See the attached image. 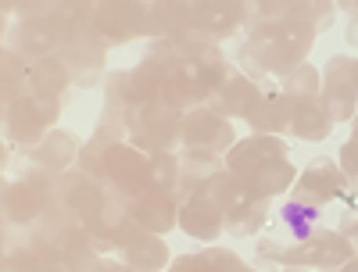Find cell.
<instances>
[{
  "instance_id": "8992f818",
  "label": "cell",
  "mask_w": 358,
  "mask_h": 272,
  "mask_svg": "<svg viewBox=\"0 0 358 272\" xmlns=\"http://www.w3.org/2000/svg\"><path fill=\"white\" fill-rule=\"evenodd\" d=\"M290 201L308 204V208H315V211L330 208V204H344V201H348V179H344L341 165L330 162V158L308 162V169L301 172V179L294 183Z\"/></svg>"
},
{
  "instance_id": "484cf974",
  "label": "cell",
  "mask_w": 358,
  "mask_h": 272,
  "mask_svg": "<svg viewBox=\"0 0 358 272\" xmlns=\"http://www.w3.org/2000/svg\"><path fill=\"white\" fill-rule=\"evenodd\" d=\"M201 262L208 272H255L241 255H233L229 248H204L201 251Z\"/></svg>"
},
{
  "instance_id": "7c38bea8",
  "label": "cell",
  "mask_w": 358,
  "mask_h": 272,
  "mask_svg": "<svg viewBox=\"0 0 358 272\" xmlns=\"http://www.w3.org/2000/svg\"><path fill=\"white\" fill-rule=\"evenodd\" d=\"M287 158V143L280 136H265V133H255L241 143H233L229 147V155H226V169L233 176H241V179H251L255 172L268 169V165H276Z\"/></svg>"
},
{
  "instance_id": "f1b7e54d",
  "label": "cell",
  "mask_w": 358,
  "mask_h": 272,
  "mask_svg": "<svg viewBox=\"0 0 358 272\" xmlns=\"http://www.w3.org/2000/svg\"><path fill=\"white\" fill-rule=\"evenodd\" d=\"M341 233L351 240V248L358 251V211H348V215H344V222H341Z\"/></svg>"
},
{
  "instance_id": "8fae6325",
  "label": "cell",
  "mask_w": 358,
  "mask_h": 272,
  "mask_svg": "<svg viewBox=\"0 0 358 272\" xmlns=\"http://www.w3.org/2000/svg\"><path fill=\"white\" fill-rule=\"evenodd\" d=\"M62 36H65V18L62 15L25 18L11 29V50L36 65V62H43V57H50L54 47H62Z\"/></svg>"
},
{
  "instance_id": "ac0fdd59",
  "label": "cell",
  "mask_w": 358,
  "mask_h": 272,
  "mask_svg": "<svg viewBox=\"0 0 358 272\" xmlns=\"http://www.w3.org/2000/svg\"><path fill=\"white\" fill-rule=\"evenodd\" d=\"M79 140H76V133H65V129H54L40 147H33L29 150V158H36V165H43V169H50V172H65L72 162H79Z\"/></svg>"
},
{
  "instance_id": "4dcf8cb0",
  "label": "cell",
  "mask_w": 358,
  "mask_h": 272,
  "mask_svg": "<svg viewBox=\"0 0 358 272\" xmlns=\"http://www.w3.org/2000/svg\"><path fill=\"white\" fill-rule=\"evenodd\" d=\"M351 79H355V90H358V62H351Z\"/></svg>"
},
{
  "instance_id": "7a4b0ae2",
  "label": "cell",
  "mask_w": 358,
  "mask_h": 272,
  "mask_svg": "<svg viewBox=\"0 0 358 272\" xmlns=\"http://www.w3.org/2000/svg\"><path fill=\"white\" fill-rule=\"evenodd\" d=\"M258 251L273 262L283 265H301V269H341L348 258H355L351 240L341 229H312L305 240H294V244H273V240H262Z\"/></svg>"
},
{
  "instance_id": "4316f807",
  "label": "cell",
  "mask_w": 358,
  "mask_h": 272,
  "mask_svg": "<svg viewBox=\"0 0 358 272\" xmlns=\"http://www.w3.org/2000/svg\"><path fill=\"white\" fill-rule=\"evenodd\" d=\"M337 165H341L344 179H355V183H358V143H355V140H348V143L341 147Z\"/></svg>"
},
{
  "instance_id": "44dd1931",
  "label": "cell",
  "mask_w": 358,
  "mask_h": 272,
  "mask_svg": "<svg viewBox=\"0 0 358 272\" xmlns=\"http://www.w3.org/2000/svg\"><path fill=\"white\" fill-rule=\"evenodd\" d=\"M179 165H183V172H179V190H183L187 197H190L194 190H201L215 172H222L219 155H208V150H187Z\"/></svg>"
},
{
  "instance_id": "9a60e30c",
  "label": "cell",
  "mask_w": 358,
  "mask_h": 272,
  "mask_svg": "<svg viewBox=\"0 0 358 272\" xmlns=\"http://www.w3.org/2000/svg\"><path fill=\"white\" fill-rule=\"evenodd\" d=\"M129 219L140 222L147 233H158V236H162V233H169L172 226H179V211H176L172 197L147 190V194H140V197L129 204Z\"/></svg>"
},
{
  "instance_id": "52a82bcc",
  "label": "cell",
  "mask_w": 358,
  "mask_h": 272,
  "mask_svg": "<svg viewBox=\"0 0 358 272\" xmlns=\"http://www.w3.org/2000/svg\"><path fill=\"white\" fill-rule=\"evenodd\" d=\"M115 248L122 251V262L133 272H162L165 265H172L169 258V244L158 233H147L140 222L126 219L115 233Z\"/></svg>"
},
{
  "instance_id": "4fadbf2b",
  "label": "cell",
  "mask_w": 358,
  "mask_h": 272,
  "mask_svg": "<svg viewBox=\"0 0 358 272\" xmlns=\"http://www.w3.org/2000/svg\"><path fill=\"white\" fill-rule=\"evenodd\" d=\"M258 97H262V86L255 79H248L244 72H229V79L208 97V108L222 118H248Z\"/></svg>"
},
{
  "instance_id": "ba28073f",
  "label": "cell",
  "mask_w": 358,
  "mask_h": 272,
  "mask_svg": "<svg viewBox=\"0 0 358 272\" xmlns=\"http://www.w3.org/2000/svg\"><path fill=\"white\" fill-rule=\"evenodd\" d=\"M319 108L326 111L330 122H348V118H355L358 90H355V79H351V57H330V62H326Z\"/></svg>"
},
{
  "instance_id": "603a6c76",
  "label": "cell",
  "mask_w": 358,
  "mask_h": 272,
  "mask_svg": "<svg viewBox=\"0 0 358 272\" xmlns=\"http://www.w3.org/2000/svg\"><path fill=\"white\" fill-rule=\"evenodd\" d=\"M319 90H322V76L319 69H312L308 62L301 69H294L287 79H283V90L280 94L294 104H305V101H319Z\"/></svg>"
},
{
  "instance_id": "d6986e66",
  "label": "cell",
  "mask_w": 358,
  "mask_h": 272,
  "mask_svg": "<svg viewBox=\"0 0 358 272\" xmlns=\"http://www.w3.org/2000/svg\"><path fill=\"white\" fill-rule=\"evenodd\" d=\"M72 79L76 76L62 57H43V62L29 65V86H33V94H43V97H57L62 90H69Z\"/></svg>"
},
{
  "instance_id": "ffe728a7",
  "label": "cell",
  "mask_w": 358,
  "mask_h": 272,
  "mask_svg": "<svg viewBox=\"0 0 358 272\" xmlns=\"http://www.w3.org/2000/svg\"><path fill=\"white\" fill-rule=\"evenodd\" d=\"M294 176H297L294 165L283 158V162H276V165L255 172L251 179H244V183H248V190H251L258 201H273V197H280V194H287V190L294 187Z\"/></svg>"
},
{
  "instance_id": "277c9868",
  "label": "cell",
  "mask_w": 358,
  "mask_h": 272,
  "mask_svg": "<svg viewBox=\"0 0 358 272\" xmlns=\"http://www.w3.org/2000/svg\"><path fill=\"white\" fill-rule=\"evenodd\" d=\"M179 122H183V115H179L176 108H169L165 101L126 111V129L133 133V147L147 150V155L169 150V143L179 136Z\"/></svg>"
},
{
  "instance_id": "3957f363",
  "label": "cell",
  "mask_w": 358,
  "mask_h": 272,
  "mask_svg": "<svg viewBox=\"0 0 358 272\" xmlns=\"http://www.w3.org/2000/svg\"><path fill=\"white\" fill-rule=\"evenodd\" d=\"M57 115H62V104L57 97H43V94H25L18 101L8 104V115H4V126H8V140H15L18 147H40L54 129Z\"/></svg>"
},
{
  "instance_id": "d4e9b609",
  "label": "cell",
  "mask_w": 358,
  "mask_h": 272,
  "mask_svg": "<svg viewBox=\"0 0 358 272\" xmlns=\"http://www.w3.org/2000/svg\"><path fill=\"white\" fill-rule=\"evenodd\" d=\"M179 172H183V165H179L176 155H169V150L151 155V190L172 197V190L179 187Z\"/></svg>"
},
{
  "instance_id": "e0dca14e",
  "label": "cell",
  "mask_w": 358,
  "mask_h": 272,
  "mask_svg": "<svg viewBox=\"0 0 358 272\" xmlns=\"http://www.w3.org/2000/svg\"><path fill=\"white\" fill-rule=\"evenodd\" d=\"M190 11H194V22H197L212 40L236 33V29H241V22L248 18V8H244V4H222V0H219V4H212V0H204V4H190Z\"/></svg>"
},
{
  "instance_id": "d6a6232c",
  "label": "cell",
  "mask_w": 358,
  "mask_h": 272,
  "mask_svg": "<svg viewBox=\"0 0 358 272\" xmlns=\"http://www.w3.org/2000/svg\"><path fill=\"white\" fill-rule=\"evenodd\" d=\"M351 122H355V133H351V140H355V143H358V115H355V118H351Z\"/></svg>"
},
{
  "instance_id": "f546056e",
  "label": "cell",
  "mask_w": 358,
  "mask_h": 272,
  "mask_svg": "<svg viewBox=\"0 0 358 272\" xmlns=\"http://www.w3.org/2000/svg\"><path fill=\"white\" fill-rule=\"evenodd\" d=\"M341 272H358V255H355V258H348V262L341 265Z\"/></svg>"
},
{
  "instance_id": "83f0119b",
  "label": "cell",
  "mask_w": 358,
  "mask_h": 272,
  "mask_svg": "<svg viewBox=\"0 0 358 272\" xmlns=\"http://www.w3.org/2000/svg\"><path fill=\"white\" fill-rule=\"evenodd\" d=\"M169 272H208V269H204L201 255H179V258H172Z\"/></svg>"
},
{
  "instance_id": "30bf717a",
  "label": "cell",
  "mask_w": 358,
  "mask_h": 272,
  "mask_svg": "<svg viewBox=\"0 0 358 272\" xmlns=\"http://www.w3.org/2000/svg\"><path fill=\"white\" fill-rule=\"evenodd\" d=\"M147 15L151 4H126V0L94 4V29L111 43H126L133 36H147Z\"/></svg>"
},
{
  "instance_id": "cb8c5ba5",
  "label": "cell",
  "mask_w": 358,
  "mask_h": 272,
  "mask_svg": "<svg viewBox=\"0 0 358 272\" xmlns=\"http://www.w3.org/2000/svg\"><path fill=\"white\" fill-rule=\"evenodd\" d=\"M265 222H268V201H251V204H244V208H236V211L226 215L229 236H255Z\"/></svg>"
},
{
  "instance_id": "9c48e42d",
  "label": "cell",
  "mask_w": 358,
  "mask_h": 272,
  "mask_svg": "<svg viewBox=\"0 0 358 272\" xmlns=\"http://www.w3.org/2000/svg\"><path fill=\"white\" fill-rule=\"evenodd\" d=\"M179 140L187 150H208V155H219V150L233 147V129L229 118L215 115L212 108H194L183 115L179 122Z\"/></svg>"
},
{
  "instance_id": "2e32d148",
  "label": "cell",
  "mask_w": 358,
  "mask_h": 272,
  "mask_svg": "<svg viewBox=\"0 0 358 272\" xmlns=\"http://www.w3.org/2000/svg\"><path fill=\"white\" fill-rule=\"evenodd\" d=\"M290 115H294V101H287L280 90H262L248 122H251V129H258L265 136H276L280 129H290Z\"/></svg>"
},
{
  "instance_id": "5bb4252c",
  "label": "cell",
  "mask_w": 358,
  "mask_h": 272,
  "mask_svg": "<svg viewBox=\"0 0 358 272\" xmlns=\"http://www.w3.org/2000/svg\"><path fill=\"white\" fill-rule=\"evenodd\" d=\"M179 229L197 236V240H215L226 229V211L219 204H212L208 197L194 194V197L183 201V208H179Z\"/></svg>"
},
{
  "instance_id": "5b68a950",
  "label": "cell",
  "mask_w": 358,
  "mask_h": 272,
  "mask_svg": "<svg viewBox=\"0 0 358 272\" xmlns=\"http://www.w3.org/2000/svg\"><path fill=\"white\" fill-rule=\"evenodd\" d=\"M104 183L118 194L136 201L151 190V158L133 143H115L104 158Z\"/></svg>"
},
{
  "instance_id": "6da1fadb",
  "label": "cell",
  "mask_w": 358,
  "mask_h": 272,
  "mask_svg": "<svg viewBox=\"0 0 358 272\" xmlns=\"http://www.w3.org/2000/svg\"><path fill=\"white\" fill-rule=\"evenodd\" d=\"M315 43V33L308 25L283 18V22H255L251 33L241 47L244 76L262 83L265 76H290L294 69L305 65V57Z\"/></svg>"
},
{
  "instance_id": "7402d4cb",
  "label": "cell",
  "mask_w": 358,
  "mask_h": 272,
  "mask_svg": "<svg viewBox=\"0 0 358 272\" xmlns=\"http://www.w3.org/2000/svg\"><path fill=\"white\" fill-rule=\"evenodd\" d=\"M330 118H326V111L319 108V101H305V104H294V115H290V133L301 136L308 143H319L330 136Z\"/></svg>"
},
{
  "instance_id": "1f68e13d",
  "label": "cell",
  "mask_w": 358,
  "mask_h": 272,
  "mask_svg": "<svg viewBox=\"0 0 358 272\" xmlns=\"http://www.w3.org/2000/svg\"><path fill=\"white\" fill-rule=\"evenodd\" d=\"M283 272H312V269H301V265H287Z\"/></svg>"
}]
</instances>
